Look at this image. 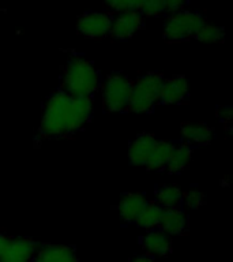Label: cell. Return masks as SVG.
Instances as JSON below:
<instances>
[{
    "label": "cell",
    "instance_id": "19",
    "mask_svg": "<svg viewBox=\"0 0 233 262\" xmlns=\"http://www.w3.org/2000/svg\"><path fill=\"white\" fill-rule=\"evenodd\" d=\"M171 142L168 141H157L154 149H153V153L150 155V159L147 161L146 168L149 171H161L167 165V161L169 159V155H171L172 150Z\"/></svg>",
    "mask_w": 233,
    "mask_h": 262
},
{
    "label": "cell",
    "instance_id": "12",
    "mask_svg": "<svg viewBox=\"0 0 233 262\" xmlns=\"http://www.w3.org/2000/svg\"><path fill=\"white\" fill-rule=\"evenodd\" d=\"M187 224L188 219L185 212L179 206H176V208L164 209L158 228L162 229L169 236H176V235H181L187 229Z\"/></svg>",
    "mask_w": 233,
    "mask_h": 262
},
{
    "label": "cell",
    "instance_id": "18",
    "mask_svg": "<svg viewBox=\"0 0 233 262\" xmlns=\"http://www.w3.org/2000/svg\"><path fill=\"white\" fill-rule=\"evenodd\" d=\"M155 201L164 209L176 208L183 201V191L175 184H164L155 192Z\"/></svg>",
    "mask_w": 233,
    "mask_h": 262
},
{
    "label": "cell",
    "instance_id": "7",
    "mask_svg": "<svg viewBox=\"0 0 233 262\" xmlns=\"http://www.w3.org/2000/svg\"><path fill=\"white\" fill-rule=\"evenodd\" d=\"M143 26V15L139 11H123L112 18L109 34L116 40L126 41L134 37Z\"/></svg>",
    "mask_w": 233,
    "mask_h": 262
},
{
    "label": "cell",
    "instance_id": "11",
    "mask_svg": "<svg viewBox=\"0 0 233 262\" xmlns=\"http://www.w3.org/2000/svg\"><path fill=\"white\" fill-rule=\"evenodd\" d=\"M188 96L187 79L181 75H175L169 79H164L161 92H159V101L162 104L175 105L183 102Z\"/></svg>",
    "mask_w": 233,
    "mask_h": 262
},
{
    "label": "cell",
    "instance_id": "20",
    "mask_svg": "<svg viewBox=\"0 0 233 262\" xmlns=\"http://www.w3.org/2000/svg\"><path fill=\"white\" fill-rule=\"evenodd\" d=\"M225 37V30L220 26H216V25L206 24L204 22L202 25V28L199 29V32L196 34L195 38L203 41V42H210V44H214V42H220V41L224 40Z\"/></svg>",
    "mask_w": 233,
    "mask_h": 262
},
{
    "label": "cell",
    "instance_id": "21",
    "mask_svg": "<svg viewBox=\"0 0 233 262\" xmlns=\"http://www.w3.org/2000/svg\"><path fill=\"white\" fill-rule=\"evenodd\" d=\"M108 8L116 12L141 11L145 0H104Z\"/></svg>",
    "mask_w": 233,
    "mask_h": 262
},
{
    "label": "cell",
    "instance_id": "3",
    "mask_svg": "<svg viewBox=\"0 0 233 262\" xmlns=\"http://www.w3.org/2000/svg\"><path fill=\"white\" fill-rule=\"evenodd\" d=\"M164 78L161 74L149 73L132 83V93L128 110L135 114H147L154 110L159 101V92Z\"/></svg>",
    "mask_w": 233,
    "mask_h": 262
},
{
    "label": "cell",
    "instance_id": "5",
    "mask_svg": "<svg viewBox=\"0 0 233 262\" xmlns=\"http://www.w3.org/2000/svg\"><path fill=\"white\" fill-rule=\"evenodd\" d=\"M132 93V82L124 75L113 74L108 77L102 88L104 104L110 112H122L128 110Z\"/></svg>",
    "mask_w": 233,
    "mask_h": 262
},
{
    "label": "cell",
    "instance_id": "8",
    "mask_svg": "<svg viewBox=\"0 0 233 262\" xmlns=\"http://www.w3.org/2000/svg\"><path fill=\"white\" fill-rule=\"evenodd\" d=\"M37 253V245L28 237L8 239L0 254V262H30Z\"/></svg>",
    "mask_w": 233,
    "mask_h": 262
},
{
    "label": "cell",
    "instance_id": "25",
    "mask_svg": "<svg viewBox=\"0 0 233 262\" xmlns=\"http://www.w3.org/2000/svg\"><path fill=\"white\" fill-rule=\"evenodd\" d=\"M218 118L221 119V122H230V119H232V108L230 106L220 108V111H218Z\"/></svg>",
    "mask_w": 233,
    "mask_h": 262
},
{
    "label": "cell",
    "instance_id": "16",
    "mask_svg": "<svg viewBox=\"0 0 233 262\" xmlns=\"http://www.w3.org/2000/svg\"><path fill=\"white\" fill-rule=\"evenodd\" d=\"M75 257L73 247L63 245H46L37 253V259L41 262H67Z\"/></svg>",
    "mask_w": 233,
    "mask_h": 262
},
{
    "label": "cell",
    "instance_id": "2",
    "mask_svg": "<svg viewBox=\"0 0 233 262\" xmlns=\"http://www.w3.org/2000/svg\"><path fill=\"white\" fill-rule=\"evenodd\" d=\"M63 86L73 97H91L100 86V75L89 60L73 57L65 67Z\"/></svg>",
    "mask_w": 233,
    "mask_h": 262
},
{
    "label": "cell",
    "instance_id": "22",
    "mask_svg": "<svg viewBox=\"0 0 233 262\" xmlns=\"http://www.w3.org/2000/svg\"><path fill=\"white\" fill-rule=\"evenodd\" d=\"M181 204L190 210H195V209L200 208L204 204V194L199 190H188V191L183 192V201Z\"/></svg>",
    "mask_w": 233,
    "mask_h": 262
},
{
    "label": "cell",
    "instance_id": "1",
    "mask_svg": "<svg viewBox=\"0 0 233 262\" xmlns=\"http://www.w3.org/2000/svg\"><path fill=\"white\" fill-rule=\"evenodd\" d=\"M41 133L45 137H61L75 133L73 96L61 90L48 98L41 118Z\"/></svg>",
    "mask_w": 233,
    "mask_h": 262
},
{
    "label": "cell",
    "instance_id": "9",
    "mask_svg": "<svg viewBox=\"0 0 233 262\" xmlns=\"http://www.w3.org/2000/svg\"><path fill=\"white\" fill-rule=\"evenodd\" d=\"M142 247L151 257H165L172 251V236L159 228L149 229L142 237Z\"/></svg>",
    "mask_w": 233,
    "mask_h": 262
},
{
    "label": "cell",
    "instance_id": "13",
    "mask_svg": "<svg viewBox=\"0 0 233 262\" xmlns=\"http://www.w3.org/2000/svg\"><path fill=\"white\" fill-rule=\"evenodd\" d=\"M146 196L141 192H127L122 196V200L118 204L119 216L127 223L135 221L138 214L142 212V209L146 206Z\"/></svg>",
    "mask_w": 233,
    "mask_h": 262
},
{
    "label": "cell",
    "instance_id": "4",
    "mask_svg": "<svg viewBox=\"0 0 233 262\" xmlns=\"http://www.w3.org/2000/svg\"><path fill=\"white\" fill-rule=\"evenodd\" d=\"M204 22L206 20L203 16L198 12L180 10L177 12L169 14L167 22L164 25V37L172 42L195 38Z\"/></svg>",
    "mask_w": 233,
    "mask_h": 262
},
{
    "label": "cell",
    "instance_id": "26",
    "mask_svg": "<svg viewBox=\"0 0 233 262\" xmlns=\"http://www.w3.org/2000/svg\"><path fill=\"white\" fill-rule=\"evenodd\" d=\"M131 262H155L154 258L149 255V254H143V255H136L135 258L131 259Z\"/></svg>",
    "mask_w": 233,
    "mask_h": 262
},
{
    "label": "cell",
    "instance_id": "24",
    "mask_svg": "<svg viewBox=\"0 0 233 262\" xmlns=\"http://www.w3.org/2000/svg\"><path fill=\"white\" fill-rule=\"evenodd\" d=\"M188 0H165V11L167 14H173L180 10H184Z\"/></svg>",
    "mask_w": 233,
    "mask_h": 262
},
{
    "label": "cell",
    "instance_id": "29",
    "mask_svg": "<svg viewBox=\"0 0 233 262\" xmlns=\"http://www.w3.org/2000/svg\"><path fill=\"white\" fill-rule=\"evenodd\" d=\"M33 262H41V261H38V259H36V261H33Z\"/></svg>",
    "mask_w": 233,
    "mask_h": 262
},
{
    "label": "cell",
    "instance_id": "6",
    "mask_svg": "<svg viewBox=\"0 0 233 262\" xmlns=\"http://www.w3.org/2000/svg\"><path fill=\"white\" fill-rule=\"evenodd\" d=\"M112 16L108 12L89 11L78 18V33L87 38H102L109 34Z\"/></svg>",
    "mask_w": 233,
    "mask_h": 262
},
{
    "label": "cell",
    "instance_id": "23",
    "mask_svg": "<svg viewBox=\"0 0 233 262\" xmlns=\"http://www.w3.org/2000/svg\"><path fill=\"white\" fill-rule=\"evenodd\" d=\"M141 14L146 16H158L167 14L165 11V0H145Z\"/></svg>",
    "mask_w": 233,
    "mask_h": 262
},
{
    "label": "cell",
    "instance_id": "15",
    "mask_svg": "<svg viewBox=\"0 0 233 262\" xmlns=\"http://www.w3.org/2000/svg\"><path fill=\"white\" fill-rule=\"evenodd\" d=\"M191 159L192 150L191 147H190V145H187V143L173 145L165 168H167L171 173H180V172H183L185 168H188V165L191 163Z\"/></svg>",
    "mask_w": 233,
    "mask_h": 262
},
{
    "label": "cell",
    "instance_id": "14",
    "mask_svg": "<svg viewBox=\"0 0 233 262\" xmlns=\"http://www.w3.org/2000/svg\"><path fill=\"white\" fill-rule=\"evenodd\" d=\"M181 135L187 145H206L212 141L213 128L204 123H185L181 126Z\"/></svg>",
    "mask_w": 233,
    "mask_h": 262
},
{
    "label": "cell",
    "instance_id": "17",
    "mask_svg": "<svg viewBox=\"0 0 233 262\" xmlns=\"http://www.w3.org/2000/svg\"><path fill=\"white\" fill-rule=\"evenodd\" d=\"M162 212L164 208H161L157 202H147L146 206L142 209V212L139 213L134 223L138 225L139 228L146 229V231L158 228Z\"/></svg>",
    "mask_w": 233,
    "mask_h": 262
},
{
    "label": "cell",
    "instance_id": "27",
    "mask_svg": "<svg viewBox=\"0 0 233 262\" xmlns=\"http://www.w3.org/2000/svg\"><path fill=\"white\" fill-rule=\"evenodd\" d=\"M8 242V237L6 236V235H3V233H0V254H2V251H3L4 246L7 245Z\"/></svg>",
    "mask_w": 233,
    "mask_h": 262
},
{
    "label": "cell",
    "instance_id": "10",
    "mask_svg": "<svg viewBox=\"0 0 233 262\" xmlns=\"http://www.w3.org/2000/svg\"><path fill=\"white\" fill-rule=\"evenodd\" d=\"M158 139L151 134H141L131 142L128 147V160L135 167H146L155 143Z\"/></svg>",
    "mask_w": 233,
    "mask_h": 262
},
{
    "label": "cell",
    "instance_id": "28",
    "mask_svg": "<svg viewBox=\"0 0 233 262\" xmlns=\"http://www.w3.org/2000/svg\"><path fill=\"white\" fill-rule=\"evenodd\" d=\"M67 262H79V261H78V258L75 257V258H73V259H69V261H67Z\"/></svg>",
    "mask_w": 233,
    "mask_h": 262
}]
</instances>
